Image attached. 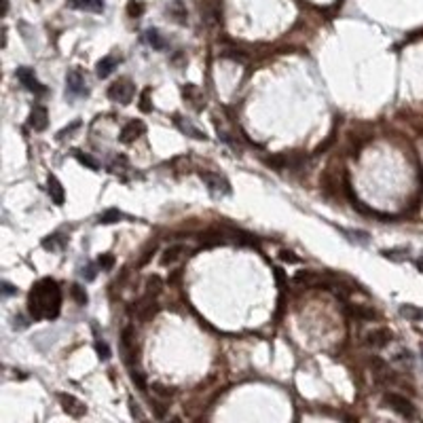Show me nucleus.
<instances>
[{
    "mask_svg": "<svg viewBox=\"0 0 423 423\" xmlns=\"http://www.w3.org/2000/svg\"><path fill=\"white\" fill-rule=\"evenodd\" d=\"M275 277H277V284L284 286V271L281 269H275Z\"/></svg>",
    "mask_w": 423,
    "mask_h": 423,
    "instance_id": "nucleus-41",
    "label": "nucleus"
},
{
    "mask_svg": "<svg viewBox=\"0 0 423 423\" xmlns=\"http://www.w3.org/2000/svg\"><path fill=\"white\" fill-rule=\"evenodd\" d=\"M15 75H17V78H19V83H22L28 91H32V93H45V91H47L45 87L38 83V78L34 76V72H32L30 68H25V66L17 68Z\"/></svg>",
    "mask_w": 423,
    "mask_h": 423,
    "instance_id": "nucleus-9",
    "label": "nucleus"
},
{
    "mask_svg": "<svg viewBox=\"0 0 423 423\" xmlns=\"http://www.w3.org/2000/svg\"><path fill=\"white\" fill-rule=\"evenodd\" d=\"M385 258L394 260V263H402V260L408 258V248H392V250H383L381 252Z\"/></svg>",
    "mask_w": 423,
    "mask_h": 423,
    "instance_id": "nucleus-19",
    "label": "nucleus"
},
{
    "mask_svg": "<svg viewBox=\"0 0 423 423\" xmlns=\"http://www.w3.org/2000/svg\"><path fill=\"white\" fill-rule=\"evenodd\" d=\"M96 351H98V358L100 360H110V347L104 343V341H96Z\"/></svg>",
    "mask_w": 423,
    "mask_h": 423,
    "instance_id": "nucleus-28",
    "label": "nucleus"
},
{
    "mask_svg": "<svg viewBox=\"0 0 423 423\" xmlns=\"http://www.w3.org/2000/svg\"><path fill=\"white\" fill-rule=\"evenodd\" d=\"M133 93H136V87L129 78H119L108 87V98L117 104H129L133 100Z\"/></svg>",
    "mask_w": 423,
    "mask_h": 423,
    "instance_id": "nucleus-2",
    "label": "nucleus"
},
{
    "mask_svg": "<svg viewBox=\"0 0 423 423\" xmlns=\"http://www.w3.org/2000/svg\"><path fill=\"white\" fill-rule=\"evenodd\" d=\"M121 353H123L125 364L133 368V362H138V355H136V334H133L131 326L123 328V332H121Z\"/></svg>",
    "mask_w": 423,
    "mask_h": 423,
    "instance_id": "nucleus-4",
    "label": "nucleus"
},
{
    "mask_svg": "<svg viewBox=\"0 0 423 423\" xmlns=\"http://www.w3.org/2000/svg\"><path fill=\"white\" fill-rule=\"evenodd\" d=\"M154 313H157V305H154V300H152L150 294H146V297L136 305V315L142 322H149Z\"/></svg>",
    "mask_w": 423,
    "mask_h": 423,
    "instance_id": "nucleus-12",
    "label": "nucleus"
},
{
    "mask_svg": "<svg viewBox=\"0 0 423 423\" xmlns=\"http://www.w3.org/2000/svg\"><path fill=\"white\" fill-rule=\"evenodd\" d=\"M2 292H4V297H11V294H15L17 290L9 284V281H2Z\"/></svg>",
    "mask_w": 423,
    "mask_h": 423,
    "instance_id": "nucleus-38",
    "label": "nucleus"
},
{
    "mask_svg": "<svg viewBox=\"0 0 423 423\" xmlns=\"http://www.w3.org/2000/svg\"><path fill=\"white\" fill-rule=\"evenodd\" d=\"M66 246V239L62 235H49L47 239H43V248L45 250H62Z\"/></svg>",
    "mask_w": 423,
    "mask_h": 423,
    "instance_id": "nucleus-22",
    "label": "nucleus"
},
{
    "mask_svg": "<svg viewBox=\"0 0 423 423\" xmlns=\"http://www.w3.org/2000/svg\"><path fill=\"white\" fill-rule=\"evenodd\" d=\"M149 96H150V89H144L142 91V100H140V110L142 112H150L152 110V104H150Z\"/></svg>",
    "mask_w": 423,
    "mask_h": 423,
    "instance_id": "nucleus-31",
    "label": "nucleus"
},
{
    "mask_svg": "<svg viewBox=\"0 0 423 423\" xmlns=\"http://www.w3.org/2000/svg\"><path fill=\"white\" fill-rule=\"evenodd\" d=\"M396 360H398V362H408V364L413 362V358H411V353H408V351H400L398 355H396Z\"/></svg>",
    "mask_w": 423,
    "mask_h": 423,
    "instance_id": "nucleus-39",
    "label": "nucleus"
},
{
    "mask_svg": "<svg viewBox=\"0 0 423 423\" xmlns=\"http://www.w3.org/2000/svg\"><path fill=\"white\" fill-rule=\"evenodd\" d=\"M174 123L178 125V129L182 131V133H186V136H191V138H195V140H207V136H205V131H201V129H197L195 125H191L189 121H184L182 117H174Z\"/></svg>",
    "mask_w": 423,
    "mask_h": 423,
    "instance_id": "nucleus-15",
    "label": "nucleus"
},
{
    "mask_svg": "<svg viewBox=\"0 0 423 423\" xmlns=\"http://www.w3.org/2000/svg\"><path fill=\"white\" fill-rule=\"evenodd\" d=\"M80 275L87 279V281H91V279H96V267L93 265H87L83 271H80Z\"/></svg>",
    "mask_w": 423,
    "mask_h": 423,
    "instance_id": "nucleus-32",
    "label": "nucleus"
},
{
    "mask_svg": "<svg viewBox=\"0 0 423 423\" xmlns=\"http://www.w3.org/2000/svg\"><path fill=\"white\" fill-rule=\"evenodd\" d=\"M75 157H76L83 165L89 167V170H93V172H98V170H100V163H98V161L93 159V157H89V154H83L80 150H75Z\"/></svg>",
    "mask_w": 423,
    "mask_h": 423,
    "instance_id": "nucleus-24",
    "label": "nucleus"
},
{
    "mask_svg": "<svg viewBox=\"0 0 423 423\" xmlns=\"http://www.w3.org/2000/svg\"><path fill=\"white\" fill-rule=\"evenodd\" d=\"M47 191H49V197L55 205H64L66 201V193H64V186L62 182L55 178V176H49V182H47Z\"/></svg>",
    "mask_w": 423,
    "mask_h": 423,
    "instance_id": "nucleus-13",
    "label": "nucleus"
},
{
    "mask_svg": "<svg viewBox=\"0 0 423 423\" xmlns=\"http://www.w3.org/2000/svg\"><path fill=\"white\" fill-rule=\"evenodd\" d=\"M400 313L404 315L406 320H413V322H417V320L423 318V309L415 307V305H402V307H400Z\"/></svg>",
    "mask_w": 423,
    "mask_h": 423,
    "instance_id": "nucleus-23",
    "label": "nucleus"
},
{
    "mask_svg": "<svg viewBox=\"0 0 423 423\" xmlns=\"http://www.w3.org/2000/svg\"><path fill=\"white\" fill-rule=\"evenodd\" d=\"M199 178L205 182L207 191L216 197H224V195H231V182L224 176H220L216 172H199Z\"/></svg>",
    "mask_w": 423,
    "mask_h": 423,
    "instance_id": "nucleus-3",
    "label": "nucleus"
},
{
    "mask_svg": "<svg viewBox=\"0 0 423 423\" xmlns=\"http://www.w3.org/2000/svg\"><path fill=\"white\" fill-rule=\"evenodd\" d=\"M186 252V248L182 244H176V246H170L167 250L163 252V256H161V265L167 267V265H174L176 260H180V256Z\"/></svg>",
    "mask_w": 423,
    "mask_h": 423,
    "instance_id": "nucleus-17",
    "label": "nucleus"
},
{
    "mask_svg": "<svg viewBox=\"0 0 423 423\" xmlns=\"http://www.w3.org/2000/svg\"><path fill=\"white\" fill-rule=\"evenodd\" d=\"M129 377H131V381L136 383L142 392H146V379H144V374L140 373V371H136V368H131V373H129Z\"/></svg>",
    "mask_w": 423,
    "mask_h": 423,
    "instance_id": "nucleus-29",
    "label": "nucleus"
},
{
    "mask_svg": "<svg viewBox=\"0 0 423 423\" xmlns=\"http://www.w3.org/2000/svg\"><path fill=\"white\" fill-rule=\"evenodd\" d=\"M70 294H72V299H75L78 305H87V300H89V297H87V292H85V288H80L78 284H75V286L70 288Z\"/></svg>",
    "mask_w": 423,
    "mask_h": 423,
    "instance_id": "nucleus-25",
    "label": "nucleus"
},
{
    "mask_svg": "<svg viewBox=\"0 0 423 423\" xmlns=\"http://www.w3.org/2000/svg\"><path fill=\"white\" fill-rule=\"evenodd\" d=\"M129 411H131V415H133V417H136V419H144V413L140 411V408H138V404H136V402H133L131 398H129Z\"/></svg>",
    "mask_w": 423,
    "mask_h": 423,
    "instance_id": "nucleus-35",
    "label": "nucleus"
},
{
    "mask_svg": "<svg viewBox=\"0 0 423 423\" xmlns=\"http://www.w3.org/2000/svg\"><path fill=\"white\" fill-rule=\"evenodd\" d=\"M347 311L351 313L353 318H360V320H373V318H377V313H374L373 309H364V307H360V305H355V307L347 305Z\"/></svg>",
    "mask_w": 423,
    "mask_h": 423,
    "instance_id": "nucleus-21",
    "label": "nucleus"
},
{
    "mask_svg": "<svg viewBox=\"0 0 423 423\" xmlns=\"http://www.w3.org/2000/svg\"><path fill=\"white\" fill-rule=\"evenodd\" d=\"M66 91L70 93L72 98H83V96H87V87H85V76H83V72L80 70H76V68H72L68 75H66Z\"/></svg>",
    "mask_w": 423,
    "mask_h": 423,
    "instance_id": "nucleus-6",
    "label": "nucleus"
},
{
    "mask_svg": "<svg viewBox=\"0 0 423 423\" xmlns=\"http://www.w3.org/2000/svg\"><path fill=\"white\" fill-rule=\"evenodd\" d=\"M146 40H149V45L152 47V49H157V51H163L165 47H167L165 38L161 36L159 30H149V32H146Z\"/></svg>",
    "mask_w": 423,
    "mask_h": 423,
    "instance_id": "nucleus-18",
    "label": "nucleus"
},
{
    "mask_svg": "<svg viewBox=\"0 0 423 423\" xmlns=\"http://www.w3.org/2000/svg\"><path fill=\"white\" fill-rule=\"evenodd\" d=\"M294 281L297 284H318V275H313L311 271H300V273H297L294 275Z\"/></svg>",
    "mask_w": 423,
    "mask_h": 423,
    "instance_id": "nucleus-26",
    "label": "nucleus"
},
{
    "mask_svg": "<svg viewBox=\"0 0 423 423\" xmlns=\"http://www.w3.org/2000/svg\"><path fill=\"white\" fill-rule=\"evenodd\" d=\"M383 402L389 408H392V411L402 415L404 419H413L415 417V406L411 404V400L404 398V396H400V394H385L383 396Z\"/></svg>",
    "mask_w": 423,
    "mask_h": 423,
    "instance_id": "nucleus-5",
    "label": "nucleus"
},
{
    "mask_svg": "<svg viewBox=\"0 0 423 423\" xmlns=\"http://www.w3.org/2000/svg\"><path fill=\"white\" fill-rule=\"evenodd\" d=\"M78 125H80L78 121H75V123H72L70 127H66V129H62V131H59V136H57V138H66V133H72V131H75Z\"/></svg>",
    "mask_w": 423,
    "mask_h": 423,
    "instance_id": "nucleus-37",
    "label": "nucleus"
},
{
    "mask_svg": "<svg viewBox=\"0 0 423 423\" xmlns=\"http://www.w3.org/2000/svg\"><path fill=\"white\" fill-rule=\"evenodd\" d=\"M129 13H131L133 17H136V15H140V13H142V4H136V2H131V4H129Z\"/></svg>",
    "mask_w": 423,
    "mask_h": 423,
    "instance_id": "nucleus-40",
    "label": "nucleus"
},
{
    "mask_svg": "<svg viewBox=\"0 0 423 423\" xmlns=\"http://www.w3.org/2000/svg\"><path fill=\"white\" fill-rule=\"evenodd\" d=\"M392 339H394V332L389 330V328H377V330L366 334V345L379 349V347H385Z\"/></svg>",
    "mask_w": 423,
    "mask_h": 423,
    "instance_id": "nucleus-11",
    "label": "nucleus"
},
{
    "mask_svg": "<svg viewBox=\"0 0 423 423\" xmlns=\"http://www.w3.org/2000/svg\"><path fill=\"white\" fill-rule=\"evenodd\" d=\"M98 267L104 271L112 269V267H115V256H112V254H102V256L98 258Z\"/></svg>",
    "mask_w": 423,
    "mask_h": 423,
    "instance_id": "nucleus-27",
    "label": "nucleus"
},
{
    "mask_svg": "<svg viewBox=\"0 0 423 423\" xmlns=\"http://www.w3.org/2000/svg\"><path fill=\"white\" fill-rule=\"evenodd\" d=\"M119 62L121 59L117 57V55H106V57H102L98 62V68H96V75L100 76V78H106V76H110L112 72H115V68L119 66Z\"/></svg>",
    "mask_w": 423,
    "mask_h": 423,
    "instance_id": "nucleus-14",
    "label": "nucleus"
},
{
    "mask_svg": "<svg viewBox=\"0 0 423 423\" xmlns=\"http://www.w3.org/2000/svg\"><path fill=\"white\" fill-rule=\"evenodd\" d=\"M57 398H59V402H62V406H64V411L70 415V417H83V415L87 413V406H85V402H80L78 398H75L72 394H57Z\"/></svg>",
    "mask_w": 423,
    "mask_h": 423,
    "instance_id": "nucleus-7",
    "label": "nucleus"
},
{
    "mask_svg": "<svg viewBox=\"0 0 423 423\" xmlns=\"http://www.w3.org/2000/svg\"><path fill=\"white\" fill-rule=\"evenodd\" d=\"M159 284H161V281H159V277H152V279H149V294H150V297H154V294H159V290H161V288H159Z\"/></svg>",
    "mask_w": 423,
    "mask_h": 423,
    "instance_id": "nucleus-33",
    "label": "nucleus"
},
{
    "mask_svg": "<svg viewBox=\"0 0 423 423\" xmlns=\"http://www.w3.org/2000/svg\"><path fill=\"white\" fill-rule=\"evenodd\" d=\"M144 131H146V125L142 123V121H129V123L121 129L119 140L123 144H131V142H136L140 136H144Z\"/></svg>",
    "mask_w": 423,
    "mask_h": 423,
    "instance_id": "nucleus-8",
    "label": "nucleus"
},
{
    "mask_svg": "<svg viewBox=\"0 0 423 423\" xmlns=\"http://www.w3.org/2000/svg\"><path fill=\"white\" fill-rule=\"evenodd\" d=\"M152 389H154V394H157V396H172L174 394L172 389H167L163 385H152Z\"/></svg>",
    "mask_w": 423,
    "mask_h": 423,
    "instance_id": "nucleus-36",
    "label": "nucleus"
},
{
    "mask_svg": "<svg viewBox=\"0 0 423 423\" xmlns=\"http://www.w3.org/2000/svg\"><path fill=\"white\" fill-rule=\"evenodd\" d=\"M70 9L80 11H91V13H102L104 11V0H68Z\"/></svg>",
    "mask_w": 423,
    "mask_h": 423,
    "instance_id": "nucleus-16",
    "label": "nucleus"
},
{
    "mask_svg": "<svg viewBox=\"0 0 423 423\" xmlns=\"http://www.w3.org/2000/svg\"><path fill=\"white\" fill-rule=\"evenodd\" d=\"M345 235H349L353 241H358V244H366L368 241V233H364V231H347V229H341Z\"/></svg>",
    "mask_w": 423,
    "mask_h": 423,
    "instance_id": "nucleus-30",
    "label": "nucleus"
},
{
    "mask_svg": "<svg viewBox=\"0 0 423 423\" xmlns=\"http://www.w3.org/2000/svg\"><path fill=\"white\" fill-rule=\"evenodd\" d=\"M123 218V212L117 210V207H110V210H106L104 214H100V224H112V223H119V220Z\"/></svg>",
    "mask_w": 423,
    "mask_h": 423,
    "instance_id": "nucleus-20",
    "label": "nucleus"
},
{
    "mask_svg": "<svg viewBox=\"0 0 423 423\" xmlns=\"http://www.w3.org/2000/svg\"><path fill=\"white\" fill-rule=\"evenodd\" d=\"M28 125L34 131H45L47 129V125H49V112H47L45 106H34V108H32Z\"/></svg>",
    "mask_w": 423,
    "mask_h": 423,
    "instance_id": "nucleus-10",
    "label": "nucleus"
},
{
    "mask_svg": "<svg viewBox=\"0 0 423 423\" xmlns=\"http://www.w3.org/2000/svg\"><path fill=\"white\" fill-rule=\"evenodd\" d=\"M279 258L284 260V263H299V256H294V254L288 252V250H281L279 252Z\"/></svg>",
    "mask_w": 423,
    "mask_h": 423,
    "instance_id": "nucleus-34",
    "label": "nucleus"
},
{
    "mask_svg": "<svg viewBox=\"0 0 423 423\" xmlns=\"http://www.w3.org/2000/svg\"><path fill=\"white\" fill-rule=\"evenodd\" d=\"M62 309V290L49 277L34 284L28 297V311L32 320H55Z\"/></svg>",
    "mask_w": 423,
    "mask_h": 423,
    "instance_id": "nucleus-1",
    "label": "nucleus"
},
{
    "mask_svg": "<svg viewBox=\"0 0 423 423\" xmlns=\"http://www.w3.org/2000/svg\"><path fill=\"white\" fill-rule=\"evenodd\" d=\"M417 269L423 273V258H419V260H417Z\"/></svg>",
    "mask_w": 423,
    "mask_h": 423,
    "instance_id": "nucleus-42",
    "label": "nucleus"
},
{
    "mask_svg": "<svg viewBox=\"0 0 423 423\" xmlns=\"http://www.w3.org/2000/svg\"><path fill=\"white\" fill-rule=\"evenodd\" d=\"M421 355H423V349H421Z\"/></svg>",
    "mask_w": 423,
    "mask_h": 423,
    "instance_id": "nucleus-43",
    "label": "nucleus"
}]
</instances>
